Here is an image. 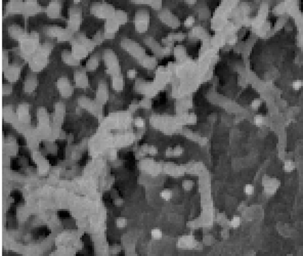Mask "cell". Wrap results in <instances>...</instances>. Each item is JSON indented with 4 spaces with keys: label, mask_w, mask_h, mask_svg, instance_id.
Instances as JSON below:
<instances>
[{
    "label": "cell",
    "mask_w": 303,
    "mask_h": 256,
    "mask_svg": "<svg viewBox=\"0 0 303 256\" xmlns=\"http://www.w3.org/2000/svg\"><path fill=\"white\" fill-rule=\"evenodd\" d=\"M127 22V13L123 11H116L111 19L107 20L105 25V38L106 39H113L115 37V33L119 30L120 26L124 25Z\"/></svg>",
    "instance_id": "1"
},
{
    "label": "cell",
    "mask_w": 303,
    "mask_h": 256,
    "mask_svg": "<svg viewBox=\"0 0 303 256\" xmlns=\"http://www.w3.org/2000/svg\"><path fill=\"white\" fill-rule=\"evenodd\" d=\"M51 49H52L51 43H44L38 48L35 55L30 60V67L33 71H40L45 67L47 64V58Z\"/></svg>",
    "instance_id": "2"
},
{
    "label": "cell",
    "mask_w": 303,
    "mask_h": 256,
    "mask_svg": "<svg viewBox=\"0 0 303 256\" xmlns=\"http://www.w3.org/2000/svg\"><path fill=\"white\" fill-rule=\"evenodd\" d=\"M104 60H105V64L107 66L108 72H109L112 77L121 74L120 73V65L119 62H118L117 55L114 53L113 50H105V52H104Z\"/></svg>",
    "instance_id": "3"
},
{
    "label": "cell",
    "mask_w": 303,
    "mask_h": 256,
    "mask_svg": "<svg viewBox=\"0 0 303 256\" xmlns=\"http://www.w3.org/2000/svg\"><path fill=\"white\" fill-rule=\"evenodd\" d=\"M91 13L96 18L109 20L113 17L116 11L111 4H108V3H94L91 7Z\"/></svg>",
    "instance_id": "4"
},
{
    "label": "cell",
    "mask_w": 303,
    "mask_h": 256,
    "mask_svg": "<svg viewBox=\"0 0 303 256\" xmlns=\"http://www.w3.org/2000/svg\"><path fill=\"white\" fill-rule=\"evenodd\" d=\"M122 47H123L126 51H128V53L131 54L133 58H137L138 62H140V60L146 55V50H144L139 44L132 41V40L124 39L123 41H122Z\"/></svg>",
    "instance_id": "5"
},
{
    "label": "cell",
    "mask_w": 303,
    "mask_h": 256,
    "mask_svg": "<svg viewBox=\"0 0 303 256\" xmlns=\"http://www.w3.org/2000/svg\"><path fill=\"white\" fill-rule=\"evenodd\" d=\"M135 30L138 33H144L150 25V13L146 9H140L135 13Z\"/></svg>",
    "instance_id": "6"
},
{
    "label": "cell",
    "mask_w": 303,
    "mask_h": 256,
    "mask_svg": "<svg viewBox=\"0 0 303 256\" xmlns=\"http://www.w3.org/2000/svg\"><path fill=\"white\" fill-rule=\"evenodd\" d=\"M38 40H39V38H38V35L35 32H33L31 35H28L21 42V50H23V53L28 54V55L34 53L35 50L39 48L37 45Z\"/></svg>",
    "instance_id": "7"
},
{
    "label": "cell",
    "mask_w": 303,
    "mask_h": 256,
    "mask_svg": "<svg viewBox=\"0 0 303 256\" xmlns=\"http://www.w3.org/2000/svg\"><path fill=\"white\" fill-rule=\"evenodd\" d=\"M45 33L47 35L51 36V37H55L59 41H68V40H71L72 35H73L74 32H72L70 29H63L61 27H48L45 30Z\"/></svg>",
    "instance_id": "8"
},
{
    "label": "cell",
    "mask_w": 303,
    "mask_h": 256,
    "mask_svg": "<svg viewBox=\"0 0 303 256\" xmlns=\"http://www.w3.org/2000/svg\"><path fill=\"white\" fill-rule=\"evenodd\" d=\"M70 20L68 29H70L72 32H75L78 30L80 24H81V8L78 6H72L69 11Z\"/></svg>",
    "instance_id": "9"
},
{
    "label": "cell",
    "mask_w": 303,
    "mask_h": 256,
    "mask_svg": "<svg viewBox=\"0 0 303 256\" xmlns=\"http://www.w3.org/2000/svg\"><path fill=\"white\" fill-rule=\"evenodd\" d=\"M57 88L59 90V93L63 97H70L73 93V87L70 83L69 79L66 77H61L57 80Z\"/></svg>",
    "instance_id": "10"
},
{
    "label": "cell",
    "mask_w": 303,
    "mask_h": 256,
    "mask_svg": "<svg viewBox=\"0 0 303 256\" xmlns=\"http://www.w3.org/2000/svg\"><path fill=\"white\" fill-rule=\"evenodd\" d=\"M108 98H109V91H108L107 84H106L105 81H101L99 84H98L97 90H96V100L95 102H97L99 106H101V105H104L106 102H107Z\"/></svg>",
    "instance_id": "11"
},
{
    "label": "cell",
    "mask_w": 303,
    "mask_h": 256,
    "mask_svg": "<svg viewBox=\"0 0 303 256\" xmlns=\"http://www.w3.org/2000/svg\"><path fill=\"white\" fill-rule=\"evenodd\" d=\"M71 44H72V53H73V55L75 56L79 62L82 58H86V55L88 54V51L83 45H81V44L76 41L75 39L72 40Z\"/></svg>",
    "instance_id": "12"
},
{
    "label": "cell",
    "mask_w": 303,
    "mask_h": 256,
    "mask_svg": "<svg viewBox=\"0 0 303 256\" xmlns=\"http://www.w3.org/2000/svg\"><path fill=\"white\" fill-rule=\"evenodd\" d=\"M20 74H21V66L17 65V64L8 66V68L4 71L5 78L10 82L17 81L20 77Z\"/></svg>",
    "instance_id": "13"
},
{
    "label": "cell",
    "mask_w": 303,
    "mask_h": 256,
    "mask_svg": "<svg viewBox=\"0 0 303 256\" xmlns=\"http://www.w3.org/2000/svg\"><path fill=\"white\" fill-rule=\"evenodd\" d=\"M61 3L59 1H52L48 4L47 8H46V13L50 19H57L59 17L61 13Z\"/></svg>",
    "instance_id": "14"
},
{
    "label": "cell",
    "mask_w": 303,
    "mask_h": 256,
    "mask_svg": "<svg viewBox=\"0 0 303 256\" xmlns=\"http://www.w3.org/2000/svg\"><path fill=\"white\" fill-rule=\"evenodd\" d=\"M8 33L11 37L15 38V40H19L20 42H22L28 36L27 34H26V32L24 31L20 26H17V25L10 26V27L8 28Z\"/></svg>",
    "instance_id": "15"
},
{
    "label": "cell",
    "mask_w": 303,
    "mask_h": 256,
    "mask_svg": "<svg viewBox=\"0 0 303 256\" xmlns=\"http://www.w3.org/2000/svg\"><path fill=\"white\" fill-rule=\"evenodd\" d=\"M75 40H76L77 42H79V43L81 44V45H83L84 47H85L86 49H87L88 52H91L92 50L94 49L95 45H96V44L93 42V40L88 39V38L86 37V36L84 35V34H82V33H79V34H78V35L76 36Z\"/></svg>",
    "instance_id": "16"
},
{
    "label": "cell",
    "mask_w": 303,
    "mask_h": 256,
    "mask_svg": "<svg viewBox=\"0 0 303 256\" xmlns=\"http://www.w3.org/2000/svg\"><path fill=\"white\" fill-rule=\"evenodd\" d=\"M38 85V80L36 78V76L34 75H29L27 77V79L25 80V83H24V90L28 93H31L34 90L36 89Z\"/></svg>",
    "instance_id": "17"
},
{
    "label": "cell",
    "mask_w": 303,
    "mask_h": 256,
    "mask_svg": "<svg viewBox=\"0 0 303 256\" xmlns=\"http://www.w3.org/2000/svg\"><path fill=\"white\" fill-rule=\"evenodd\" d=\"M75 83L79 88H85L88 86V77L84 71H78L75 73Z\"/></svg>",
    "instance_id": "18"
},
{
    "label": "cell",
    "mask_w": 303,
    "mask_h": 256,
    "mask_svg": "<svg viewBox=\"0 0 303 256\" xmlns=\"http://www.w3.org/2000/svg\"><path fill=\"white\" fill-rule=\"evenodd\" d=\"M62 60L65 64L69 66H78L80 64V62L73 55L72 51H69V50H64L62 52Z\"/></svg>",
    "instance_id": "19"
},
{
    "label": "cell",
    "mask_w": 303,
    "mask_h": 256,
    "mask_svg": "<svg viewBox=\"0 0 303 256\" xmlns=\"http://www.w3.org/2000/svg\"><path fill=\"white\" fill-rule=\"evenodd\" d=\"M98 64H99V55L97 53L92 54L86 62V70L87 71H94L98 67Z\"/></svg>",
    "instance_id": "20"
},
{
    "label": "cell",
    "mask_w": 303,
    "mask_h": 256,
    "mask_svg": "<svg viewBox=\"0 0 303 256\" xmlns=\"http://www.w3.org/2000/svg\"><path fill=\"white\" fill-rule=\"evenodd\" d=\"M139 62L142 67L146 68V69H154V68L157 66V60H156V58H154V56L148 55V54H146Z\"/></svg>",
    "instance_id": "21"
},
{
    "label": "cell",
    "mask_w": 303,
    "mask_h": 256,
    "mask_svg": "<svg viewBox=\"0 0 303 256\" xmlns=\"http://www.w3.org/2000/svg\"><path fill=\"white\" fill-rule=\"evenodd\" d=\"M112 87L114 88V90L116 91H121L124 87V80L122 75H117L112 77Z\"/></svg>",
    "instance_id": "22"
},
{
    "label": "cell",
    "mask_w": 303,
    "mask_h": 256,
    "mask_svg": "<svg viewBox=\"0 0 303 256\" xmlns=\"http://www.w3.org/2000/svg\"><path fill=\"white\" fill-rule=\"evenodd\" d=\"M64 113H65V106L64 105H57V109L55 111V123L59 126L62 124L64 120Z\"/></svg>",
    "instance_id": "23"
},
{
    "label": "cell",
    "mask_w": 303,
    "mask_h": 256,
    "mask_svg": "<svg viewBox=\"0 0 303 256\" xmlns=\"http://www.w3.org/2000/svg\"><path fill=\"white\" fill-rule=\"evenodd\" d=\"M17 115H19V118L21 119L23 122H29V120H30L29 108H28L27 105H21V106L19 107Z\"/></svg>",
    "instance_id": "24"
},
{
    "label": "cell",
    "mask_w": 303,
    "mask_h": 256,
    "mask_svg": "<svg viewBox=\"0 0 303 256\" xmlns=\"http://www.w3.org/2000/svg\"><path fill=\"white\" fill-rule=\"evenodd\" d=\"M295 168H296V165H295L294 161L292 160H286L284 165H283V169H284V171L287 173L293 172V171L295 170Z\"/></svg>",
    "instance_id": "25"
},
{
    "label": "cell",
    "mask_w": 303,
    "mask_h": 256,
    "mask_svg": "<svg viewBox=\"0 0 303 256\" xmlns=\"http://www.w3.org/2000/svg\"><path fill=\"white\" fill-rule=\"evenodd\" d=\"M230 225L232 227V229H238V227L241 225V217L238 216V215L232 216V218L230 220Z\"/></svg>",
    "instance_id": "26"
},
{
    "label": "cell",
    "mask_w": 303,
    "mask_h": 256,
    "mask_svg": "<svg viewBox=\"0 0 303 256\" xmlns=\"http://www.w3.org/2000/svg\"><path fill=\"white\" fill-rule=\"evenodd\" d=\"M255 191V187H254L252 183H247L244 187V193L247 196H252Z\"/></svg>",
    "instance_id": "27"
},
{
    "label": "cell",
    "mask_w": 303,
    "mask_h": 256,
    "mask_svg": "<svg viewBox=\"0 0 303 256\" xmlns=\"http://www.w3.org/2000/svg\"><path fill=\"white\" fill-rule=\"evenodd\" d=\"M105 39H106V38H105V33H101V32L99 31V32H97L95 35H94L93 42L95 44H100Z\"/></svg>",
    "instance_id": "28"
},
{
    "label": "cell",
    "mask_w": 303,
    "mask_h": 256,
    "mask_svg": "<svg viewBox=\"0 0 303 256\" xmlns=\"http://www.w3.org/2000/svg\"><path fill=\"white\" fill-rule=\"evenodd\" d=\"M172 196H173V194L170 189H164L161 191V198L165 201H169L172 198Z\"/></svg>",
    "instance_id": "29"
},
{
    "label": "cell",
    "mask_w": 303,
    "mask_h": 256,
    "mask_svg": "<svg viewBox=\"0 0 303 256\" xmlns=\"http://www.w3.org/2000/svg\"><path fill=\"white\" fill-rule=\"evenodd\" d=\"M302 87H303V81H302V80L297 79V80H295V81H293L292 88L295 90V91H298V90H300Z\"/></svg>",
    "instance_id": "30"
},
{
    "label": "cell",
    "mask_w": 303,
    "mask_h": 256,
    "mask_svg": "<svg viewBox=\"0 0 303 256\" xmlns=\"http://www.w3.org/2000/svg\"><path fill=\"white\" fill-rule=\"evenodd\" d=\"M254 124L256 126H262L264 124V117L262 115H256L254 117Z\"/></svg>",
    "instance_id": "31"
},
{
    "label": "cell",
    "mask_w": 303,
    "mask_h": 256,
    "mask_svg": "<svg viewBox=\"0 0 303 256\" xmlns=\"http://www.w3.org/2000/svg\"><path fill=\"white\" fill-rule=\"evenodd\" d=\"M262 105V102L260 98H255L251 102V108L253 109V110H257V109L260 108V106Z\"/></svg>",
    "instance_id": "32"
},
{
    "label": "cell",
    "mask_w": 303,
    "mask_h": 256,
    "mask_svg": "<svg viewBox=\"0 0 303 256\" xmlns=\"http://www.w3.org/2000/svg\"><path fill=\"white\" fill-rule=\"evenodd\" d=\"M162 231L161 229H154L153 231H152V237H153V239L155 240H160L162 238Z\"/></svg>",
    "instance_id": "33"
},
{
    "label": "cell",
    "mask_w": 303,
    "mask_h": 256,
    "mask_svg": "<svg viewBox=\"0 0 303 256\" xmlns=\"http://www.w3.org/2000/svg\"><path fill=\"white\" fill-rule=\"evenodd\" d=\"M7 62H8V55H7V51H3V56H2V68H3V71L8 68L7 66Z\"/></svg>",
    "instance_id": "34"
},
{
    "label": "cell",
    "mask_w": 303,
    "mask_h": 256,
    "mask_svg": "<svg viewBox=\"0 0 303 256\" xmlns=\"http://www.w3.org/2000/svg\"><path fill=\"white\" fill-rule=\"evenodd\" d=\"M192 187H194V182L192 180H184L182 182V187L185 191H190L192 189Z\"/></svg>",
    "instance_id": "35"
},
{
    "label": "cell",
    "mask_w": 303,
    "mask_h": 256,
    "mask_svg": "<svg viewBox=\"0 0 303 256\" xmlns=\"http://www.w3.org/2000/svg\"><path fill=\"white\" fill-rule=\"evenodd\" d=\"M195 24V18L192 17V15H190V17H188L185 19V21H184V26L188 28H190L192 25Z\"/></svg>",
    "instance_id": "36"
},
{
    "label": "cell",
    "mask_w": 303,
    "mask_h": 256,
    "mask_svg": "<svg viewBox=\"0 0 303 256\" xmlns=\"http://www.w3.org/2000/svg\"><path fill=\"white\" fill-rule=\"evenodd\" d=\"M11 91H13V86L9 85V84H4L2 87V92L3 94H10Z\"/></svg>",
    "instance_id": "37"
},
{
    "label": "cell",
    "mask_w": 303,
    "mask_h": 256,
    "mask_svg": "<svg viewBox=\"0 0 303 256\" xmlns=\"http://www.w3.org/2000/svg\"><path fill=\"white\" fill-rule=\"evenodd\" d=\"M116 224H117L118 227H124L126 224H127V220H126L125 218H123V217H120V218L117 219Z\"/></svg>",
    "instance_id": "38"
},
{
    "label": "cell",
    "mask_w": 303,
    "mask_h": 256,
    "mask_svg": "<svg viewBox=\"0 0 303 256\" xmlns=\"http://www.w3.org/2000/svg\"><path fill=\"white\" fill-rule=\"evenodd\" d=\"M140 107L144 109H150L152 107V102L150 100H143L142 102H140Z\"/></svg>",
    "instance_id": "39"
},
{
    "label": "cell",
    "mask_w": 303,
    "mask_h": 256,
    "mask_svg": "<svg viewBox=\"0 0 303 256\" xmlns=\"http://www.w3.org/2000/svg\"><path fill=\"white\" fill-rule=\"evenodd\" d=\"M136 75H137V72H136V70H134V69L128 70V72H127V77L129 78V79H134V78L136 77Z\"/></svg>",
    "instance_id": "40"
},
{
    "label": "cell",
    "mask_w": 303,
    "mask_h": 256,
    "mask_svg": "<svg viewBox=\"0 0 303 256\" xmlns=\"http://www.w3.org/2000/svg\"><path fill=\"white\" fill-rule=\"evenodd\" d=\"M135 126L140 128V127L144 126V120L142 118H136L135 119Z\"/></svg>",
    "instance_id": "41"
},
{
    "label": "cell",
    "mask_w": 303,
    "mask_h": 256,
    "mask_svg": "<svg viewBox=\"0 0 303 256\" xmlns=\"http://www.w3.org/2000/svg\"><path fill=\"white\" fill-rule=\"evenodd\" d=\"M182 153V149L181 148H176L175 150L173 151V155L174 156H178Z\"/></svg>",
    "instance_id": "42"
},
{
    "label": "cell",
    "mask_w": 303,
    "mask_h": 256,
    "mask_svg": "<svg viewBox=\"0 0 303 256\" xmlns=\"http://www.w3.org/2000/svg\"><path fill=\"white\" fill-rule=\"evenodd\" d=\"M236 42H237V37H232V39H230V41H228V44H230V45H234Z\"/></svg>",
    "instance_id": "43"
},
{
    "label": "cell",
    "mask_w": 303,
    "mask_h": 256,
    "mask_svg": "<svg viewBox=\"0 0 303 256\" xmlns=\"http://www.w3.org/2000/svg\"><path fill=\"white\" fill-rule=\"evenodd\" d=\"M188 3H190V4H195L196 1H188Z\"/></svg>",
    "instance_id": "44"
},
{
    "label": "cell",
    "mask_w": 303,
    "mask_h": 256,
    "mask_svg": "<svg viewBox=\"0 0 303 256\" xmlns=\"http://www.w3.org/2000/svg\"><path fill=\"white\" fill-rule=\"evenodd\" d=\"M287 256H294L293 254H287Z\"/></svg>",
    "instance_id": "45"
}]
</instances>
